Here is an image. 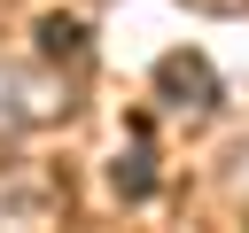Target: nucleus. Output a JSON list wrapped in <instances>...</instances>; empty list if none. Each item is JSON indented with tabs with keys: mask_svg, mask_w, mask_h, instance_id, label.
<instances>
[{
	"mask_svg": "<svg viewBox=\"0 0 249 233\" xmlns=\"http://www.w3.org/2000/svg\"><path fill=\"white\" fill-rule=\"evenodd\" d=\"M62 116H70V78L54 62H0V140H23Z\"/></svg>",
	"mask_w": 249,
	"mask_h": 233,
	"instance_id": "f257e3e1",
	"label": "nucleus"
},
{
	"mask_svg": "<svg viewBox=\"0 0 249 233\" xmlns=\"http://www.w3.org/2000/svg\"><path fill=\"white\" fill-rule=\"evenodd\" d=\"M109 186H117L124 202H148V194H156V148H148V140H124V148L109 155Z\"/></svg>",
	"mask_w": 249,
	"mask_h": 233,
	"instance_id": "20e7f679",
	"label": "nucleus"
},
{
	"mask_svg": "<svg viewBox=\"0 0 249 233\" xmlns=\"http://www.w3.org/2000/svg\"><path fill=\"white\" fill-rule=\"evenodd\" d=\"M62 217V186L39 171H0V225H54Z\"/></svg>",
	"mask_w": 249,
	"mask_h": 233,
	"instance_id": "7ed1b4c3",
	"label": "nucleus"
},
{
	"mask_svg": "<svg viewBox=\"0 0 249 233\" xmlns=\"http://www.w3.org/2000/svg\"><path fill=\"white\" fill-rule=\"evenodd\" d=\"M233 194L249 202V140H241V155H233Z\"/></svg>",
	"mask_w": 249,
	"mask_h": 233,
	"instance_id": "423d86ee",
	"label": "nucleus"
},
{
	"mask_svg": "<svg viewBox=\"0 0 249 233\" xmlns=\"http://www.w3.org/2000/svg\"><path fill=\"white\" fill-rule=\"evenodd\" d=\"M156 93L171 101V109H218V70H210V54H195V47H179V54H163L156 62Z\"/></svg>",
	"mask_w": 249,
	"mask_h": 233,
	"instance_id": "f03ea898",
	"label": "nucleus"
},
{
	"mask_svg": "<svg viewBox=\"0 0 249 233\" xmlns=\"http://www.w3.org/2000/svg\"><path fill=\"white\" fill-rule=\"evenodd\" d=\"M39 47H47V62H78L86 54V23L78 16H47L39 23Z\"/></svg>",
	"mask_w": 249,
	"mask_h": 233,
	"instance_id": "39448f33",
	"label": "nucleus"
}]
</instances>
